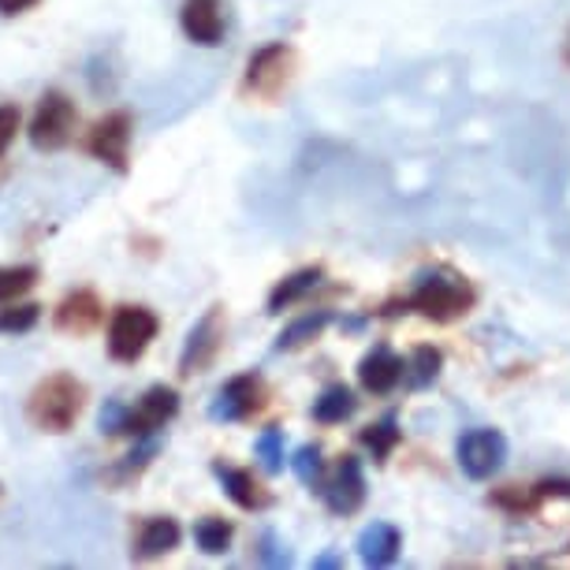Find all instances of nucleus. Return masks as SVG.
I'll use <instances>...</instances> for the list:
<instances>
[{
  "mask_svg": "<svg viewBox=\"0 0 570 570\" xmlns=\"http://www.w3.org/2000/svg\"><path fill=\"white\" fill-rule=\"evenodd\" d=\"M473 303H478V292L473 284L455 268H429L414 279L411 295H403L400 303H389L381 309V317H400V314H422L425 321H436V325H451V321L466 317Z\"/></svg>",
  "mask_w": 570,
  "mask_h": 570,
  "instance_id": "f257e3e1",
  "label": "nucleus"
},
{
  "mask_svg": "<svg viewBox=\"0 0 570 570\" xmlns=\"http://www.w3.org/2000/svg\"><path fill=\"white\" fill-rule=\"evenodd\" d=\"M86 403V384L75 381L71 373H52L30 392L27 400V417L41 433H68L79 422Z\"/></svg>",
  "mask_w": 570,
  "mask_h": 570,
  "instance_id": "f03ea898",
  "label": "nucleus"
},
{
  "mask_svg": "<svg viewBox=\"0 0 570 570\" xmlns=\"http://www.w3.org/2000/svg\"><path fill=\"white\" fill-rule=\"evenodd\" d=\"M75 124H79V112H75V105L68 101V94L49 90L46 98L38 101L35 120H30V142H35V149L57 154V149L71 142Z\"/></svg>",
  "mask_w": 570,
  "mask_h": 570,
  "instance_id": "7ed1b4c3",
  "label": "nucleus"
},
{
  "mask_svg": "<svg viewBox=\"0 0 570 570\" xmlns=\"http://www.w3.org/2000/svg\"><path fill=\"white\" fill-rule=\"evenodd\" d=\"M160 321L146 306H124L116 309L109 325V354L116 362H138L149 343L157 340Z\"/></svg>",
  "mask_w": 570,
  "mask_h": 570,
  "instance_id": "20e7f679",
  "label": "nucleus"
},
{
  "mask_svg": "<svg viewBox=\"0 0 570 570\" xmlns=\"http://www.w3.org/2000/svg\"><path fill=\"white\" fill-rule=\"evenodd\" d=\"M295 71V49L284 46V41H273V46L257 49L250 57V68H246V90L257 94L265 101H276L279 94L287 90Z\"/></svg>",
  "mask_w": 570,
  "mask_h": 570,
  "instance_id": "39448f33",
  "label": "nucleus"
},
{
  "mask_svg": "<svg viewBox=\"0 0 570 570\" xmlns=\"http://www.w3.org/2000/svg\"><path fill=\"white\" fill-rule=\"evenodd\" d=\"M508 462V436L500 429H470L459 440V466L470 481H489Z\"/></svg>",
  "mask_w": 570,
  "mask_h": 570,
  "instance_id": "423d86ee",
  "label": "nucleus"
},
{
  "mask_svg": "<svg viewBox=\"0 0 570 570\" xmlns=\"http://www.w3.org/2000/svg\"><path fill=\"white\" fill-rule=\"evenodd\" d=\"M176 414H179V395H176V389L154 384V389H149L135 406H124V425H120V433L154 436L157 429H165Z\"/></svg>",
  "mask_w": 570,
  "mask_h": 570,
  "instance_id": "0eeeda50",
  "label": "nucleus"
},
{
  "mask_svg": "<svg viewBox=\"0 0 570 570\" xmlns=\"http://www.w3.org/2000/svg\"><path fill=\"white\" fill-rule=\"evenodd\" d=\"M262 406H265V381L257 373H239L217 392V403H213L209 414L217 422H246Z\"/></svg>",
  "mask_w": 570,
  "mask_h": 570,
  "instance_id": "6e6552de",
  "label": "nucleus"
},
{
  "mask_svg": "<svg viewBox=\"0 0 570 570\" xmlns=\"http://www.w3.org/2000/svg\"><path fill=\"white\" fill-rule=\"evenodd\" d=\"M224 347V317L220 309H209L206 317L190 328L187 343H183V354H179V373L183 376H195V373H206L217 354Z\"/></svg>",
  "mask_w": 570,
  "mask_h": 570,
  "instance_id": "1a4fd4ad",
  "label": "nucleus"
},
{
  "mask_svg": "<svg viewBox=\"0 0 570 570\" xmlns=\"http://www.w3.org/2000/svg\"><path fill=\"white\" fill-rule=\"evenodd\" d=\"M317 492L325 497L332 514H343V519H347V514H354L365 503V473H362V462L354 459V455H343L336 473L321 481Z\"/></svg>",
  "mask_w": 570,
  "mask_h": 570,
  "instance_id": "9d476101",
  "label": "nucleus"
},
{
  "mask_svg": "<svg viewBox=\"0 0 570 570\" xmlns=\"http://www.w3.org/2000/svg\"><path fill=\"white\" fill-rule=\"evenodd\" d=\"M90 154L105 160L116 171H127V154H131V112H109L94 124L90 131Z\"/></svg>",
  "mask_w": 570,
  "mask_h": 570,
  "instance_id": "9b49d317",
  "label": "nucleus"
},
{
  "mask_svg": "<svg viewBox=\"0 0 570 570\" xmlns=\"http://www.w3.org/2000/svg\"><path fill=\"white\" fill-rule=\"evenodd\" d=\"M400 381H403V358L389 347V343H376V347L358 362V384L370 395H389L400 389Z\"/></svg>",
  "mask_w": 570,
  "mask_h": 570,
  "instance_id": "f8f14e48",
  "label": "nucleus"
},
{
  "mask_svg": "<svg viewBox=\"0 0 570 570\" xmlns=\"http://www.w3.org/2000/svg\"><path fill=\"white\" fill-rule=\"evenodd\" d=\"M183 35H187L195 46H220L224 38V8L220 0H183L179 12Z\"/></svg>",
  "mask_w": 570,
  "mask_h": 570,
  "instance_id": "ddd939ff",
  "label": "nucleus"
},
{
  "mask_svg": "<svg viewBox=\"0 0 570 570\" xmlns=\"http://www.w3.org/2000/svg\"><path fill=\"white\" fill-rule=\"evenodd\" d=\"M213 473H217V481L224 485V492H228V500L235 503V508L265 511L268 503H273V497H268V492L262 489V481H257L250 470L228 466V462H213Z\"/></svg>",
  "mask_w": 570,
  "mask_h": 570,
  "instance_id": "4468645a",
  "label": "nucleus"
},
{
  "mask_svg": "<svg viewBox=\"0 0 570 570\" xmlns=\"http://www.w3.org/2000/svg\"><path fill=\"white\" fill-rule=\"evenodd\" d=\"M105 321V309L94 292H75L57 306V328L68 332V336H90Z\"/></svg>",
  "mask_w": 570,
  "mask_h": 570,
  "instance_id": "2eb2a0df",
  "label": "nucleus"
},
{
  "mask_svg": "<svg viewBox=\"0 0 570 570\" xmlns=\"http://www.w3.org/2000/svg\"><path fill=\"white\" fill-rule=\"evenodd\" d=\"M400 548H403V533H400V525H392V522L365 525L358 537V556L365 567H392L395 559H400Z\"/></svg>",
  "mask_w": 570,
  "mask_h": 570,
  "instance_id": "dca6fc26",
  "label": "nucleus"
},
{
  "mask_svg": "<svg viewBox=\"0 0 570 570\" xmlns=\"http://www.w3.org/2000/svg\"><path fill=\"white\" fill-rule=\"evenodd\" d=\"M179 537H183V530H179V522L176 519H146L142 522V530H138V537H135V559H160V556H168V552H176L179 548Z\"/></svg>",
  "mask_w": 570,
  "mask_h": 570,
  "instance_id": "f3484780",
  "label": "nucleus"
},
{
  "mask_svg": "<svg viewBox=\"0 0 570 570\" xmlns=\"http://www.w3.org/2000/svg\"><path fill=\"white\" fill-rule=\"evenodd\" d=\"M321 276H325V268L309 265V268H298V273H292L287 279H279L273 287V295H268V314H284L287 306L303 303V298L321 284Z\"/></svg>",
  "mask_w": 570,
  "mask_h": 570,
  "instance_id": "a211bd4d",
  "label": "nucleus"
},
{
  "mask_svg": "<svg viewBox=\"0 0 570 570\" xmlns=\"http://www.w3.org/2000/svg\"><path fill=\"white\" fill-rule=\"evenodd\" d=\"M354 411H358V400H354L347 384H328L314 400V422L321 425H343Z\"/></svg>",
  "mask_w": 570,
  "mask_h": 570,
  "instance_id": "6ab92c4d",
  "label": "nucleus"
},
{
  "mask_svg": "<svg viewBox=\"0 0 570 570\" xmlns=\"http://www.w3.org/2000/svg\"><path fill=\"white\" fill-rule=\"evenodd\" d=\"M440 370H444V354L436 347H429V343H422V347H414L411 358L403 362V381L411 384L414 392H422L429 384H436Z\"/></svg>",
  "mask_w": 570,
  "mask_h": 570,
  "instance_id": "aec40b11",
  "label": "nucleus"
},
{
  "mask_svg": "<svg viewBox=\"0 0 570 570\" xmlns=\"http://www.w3.org/2000/svg\"><path fill=\"white\" fill-rule=\"evenodd\" d=\"M489 503H492V508H500V511L514 514V519H525V514H537V511H541L544 497H541V492H537L533 485H503V489L492 492Z\"/></svg>",
  "mask_w": 570,
  "mask_h": 570,
  "instance_id": "412c9836",
  "label": "nucleus"
},
{
  "mask_svg": "<svg viewBox=\"0 0 570 570\" xmlns=\"http://www.w3.org/2000/svg\"><path fill=\"white\" fill-rule=\"evenodd\" d=\"M328 321H332V314H328V309H317V314H306V317H298L295 325H287L284 332H279V340H276V351H298V347H306L309 340H317L321 332L328 328Z\"/></svg>",
  "mask_w": 570,
  "mask_h": 570,
  "instance_id": "4be33fe9",
  "label": "nucleus"
},
{
  "mask_svg": "<svg viewBox=\"0 0 570 570\" xmlns=\"http://www.w3.org/2000/svg\"><path fill=\"white\" fill-rule=\"evenodd\" d=\"M358 440L373 451V462H389L392 451L400 448L403 433H400V422H395V414H384L376 425L362 429V436H358Z\"/></svg>",
  "mask_w": 570,
  "mask_h": 570,
  "instance_id": "5701e85b",
  "label": "nucleus"
},
{
  "mask_svg": "<svg viewBox=\"0 0 570 570\" xmlns=\"http://www.w3.org/2000/svg\"><path fill=\"white\" fill-rule=\"evenodd\" d=\"M232 537H235V530H232V522H224V519H202L198 525H195V544L202 548L206 556H224L232 548Z\"/></svg>",
  "mask_w": 570,
  "mask_h": 570,
  "instance_id": "b1692460",
  "label": "nucleus"
},
{
  "mask_svg": "<svg viewBox=\"0 0 570 570\" xmlns=\"http://www.w3.org/2000/svg\"><path fill=\"white\" fill-rule=\"evenodd\" d=\"M38 284L35 265H0V306L16 303L19 295H27Z\"/></svg>",
  "mask_w": 570,
  "mask_h": 570,
  "instance_id": "393cba45",
  "label": "nucleus"
},
{
  "mask_svg": "<svg viewBox=\"0 0 570 570\" xmlns=\"http://www.w3.org/2000/svg\"><path fill=\"white\" fill-rule=\"evenodd\" d=\"M292 466L298 473V481L309 489H321V481H325V459H321V448L317 444H303L295 451Z\"/></svg>",
  "mask_w": 570,
  "mask_h": 570,
  "instance_id": "a878e982",
  "label": "nucleus"
},
{
  "mask_svg": "<svg viewBox=\"0 0 570 570\" xmlns=\"http://www.w3.org/2000/svg\"><path fill=\"white\" fill-rule=\"evenodd\" d=\"M254 455L262 459V466L268 473H279L284 470V433H279V429H265V433L254 440Z\"/></svg>",
  "mask_w": 570,
  "mask_h": 570,
  "instance_id": "bb28decb",
  "label": "nucleus"
},
{
  "mask_svg": "<svg viewBox=\"0 0 570 570\" xmlns=\"http://www.w3.org/2000/svg\"><path fill=\"white\" fill-rule=\"evenodd\" d=\"M38 317H41V306H35V303L8 306V309H0V332H8V336H23V332H30L38 325Z\"/></svg>",
  "mask_w": 570,
  "mask_h": 570,
  "instance_id": "cd10ccee",
  "label": "nucleus"
},
{
  "mask_svg": "<svg viewBox=\"0 0 570 570\" xmlns=\"http://www.w3.org/2000/svg\"><path fill=\"white\" fill-rule=\"evenodd\" d=\"M16 131H19V109L16 105H0V157L16 142Z\"/></svg>",
  "mask_w": 570,
  "mask_h": 570,
  "instance_id": "c85d7f7f",
  "label": "nucleus"
},
{
  "mask_svg": "<svg viewBox=\"0 0 570 570\" xmlns=\"http://www.w3.org/2000/svg\"><path fill=\"white\" fill-rule=\"evenodd\" d=\"M257 556H262V563H268V567H287V563H292V556L284 552V544H279L276 537H265L262 548H257Z\"/></svg>",
  "mask_w": 570,
  "mask_h": 570,
  "instance_id": "c756f323",
  "label": "nucleus"
},
{
  "mask_svg": "<svg viewBox=\"0 0 570 570\" xmlns=\"http://www.w3.org/2000/svg\"><path fill=\"white\" fill-rule=\"evenodd\" d=\"M537 492H541L544 500H570V478H544V481H537L533 485Z\"/></svg>",
  "mask_w": 570,
  "mask_h": 570,
  "instance_id": "7c9ffc66",
  "label": "nucleus"
},
{
  "mask_svg": "<svg viewBox=\"0 0 570 570\" xmlns=\"http://www.w3.org/2000/svg\"><path fill=\"white\" fill-rule=\"evenodd\" d=\"M120 425H124V403H105V411H101V433H109V436H120Z\"/></svg>",
  "mask_w": 570,
  "mask_h": 570,
  "instance_id": "2f4dec72",
  "label": "nucleus"
},
{
  "mask_svg": "<svg viewBox=\"0 0 570 570\" xmlns=\"http://www.w3.org/2000/svg\"><path fill=\"white\" fill-rule=\"evenodd\" d=\"M38 0H0V16H23L27 8H35Z\"/></svg>",
  "mask_w": 570,
  "mask_h": 570,
  "instance_id": "473e14b6",
  "label": "nucleus"
},
{
  "mask_svg": "<svg viewBox=\"0 0 570 570\" xmlns=\"http://www.w3.org/2000/svg\"><path fill=\"white\" fill-rule=\"evenodd\" d=\"M314 567H343V559L340 556H321V559H314Z\"/></svg>",
  "mask_w": 570,
  "mask_h": 570,
  "instance_id": "72a5a7b5",
  "label": "nucleus"
},
{
  "mask_svg": "<svg viewBox=\"0 0 570 570\" xmlns=\"http://www.w3.org/2000/svg\"><path fill=\"white\" fill-rule=\"evenodd\" d=\"M563 63L570 68V27H567V38H563Z\"/></svg>",
  "mask_w": 570,
  "mask_h": 570,
  "instance_id": "f704fd0d",
  "label": "nucleus"
},
{
  "mask_svg": "<svg viewBox=\"0 0 570 570\" xmlns=\"http://www.w3.org/2000/svg\"><path fill=\"white\" fill-rule=\"evenodd\" d=\"M0 492H4V489H0Z\"/></svg>",
  "mask_w": 570,
  "mask_h": 570,
  "instance_id": "c9c22d12",
  "label": "nucleus"
}]
</instances>
